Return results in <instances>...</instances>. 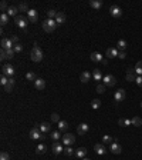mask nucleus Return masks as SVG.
Instances as JSON below:
<instances>
[{
    "mask_svg": "<svg viewBox=\"0 0 142 160\" xmlns=\"http://www.w3.org/2000/svg\"><path fill=\"white\" fill-rule=\"evenodd\" d=\"M30 59H31V62H34V63H38V62L43 60V50L37 46V43H34V47H33L31 52H30Z\"/></svg>",
    "mask_w": 142,
    "mask_h": 160,
    "instance_id": "1",
    "label": "nucleus"
},
{
    "mask_svg": "<svg viewBox=\"0 0 142 160\" xmlns=\"http://www.w3.org/2000/svg\"><path fill=\"white\" fill-rule=\"evenodd\" d=\"M57 27H58V26H57L55 20H53V19H46V20H43V30H44V32L53 33Z\"/></svg>",
    "mask_w": 142,
    "mask_h": 160,
    "instance_id": "2",
    "label": "nucleus"
},
{
    "mask_svg": "<svg viewBox=\"0 0 142 160\" xmlns=\"http://www.w3.org/2000/svg\"><path fill=\"white\" fill-rule=\"evenodd\" d=\"M14 23H16V26H17L18 29H26L27 26H29V19L24 17V16H21V15H18L17 17L14 19Z\"/></svg>",
    "mask_w": 142,
    "mask_h": 160,
    "instance_id": "3",
    "label": "nucleus"
},
{
    "mask_svg": "<svg viewBox=\"0 0 142 160\" xmlns=\"http://www.w3.org/2000/svg\"><path fill=\"white\" fill-rule=\"evenodd\" d=\"M102 85H105V86H108V87L115 86V85H117V79H115V76H112V74H106V76H104V79H102Z\"/></svg>",
    "mask_w": 142,
    "mask_h": 160,
    "instance_id": "4",
    "label": "nucleus"
},
{
    "mask_svg": "<svg viewBox=\"0 0 142 160\" xmlns=\"http://www.w3.org/2000/svg\"><path fill=\"white\" fill-rule=\"evenodd\" d=\"M1 74L10 79V77L14 74V67H13L12 64H4V66L1 67Z\"/></svg>",
    "mask_w": 142,
    "mask_h": 160,
    "instance_id": "5",
    "label": "nucleus"
},
{
    "mask_svg": "<svg viewBox=\"0 0 142 160\" xmlns=\"http://www.w3.org/2000/svg\"><path fill=\"white\" fill-rule=\"evenodd\" d=\"M75 142V136L74 134H71V133H66L64 136H63V144L67 147V146H71V144H74Z\"/></svg>",
    "mask_w": 142,
    "mask_h": 160,
    "instance_id": "6",
    "label": "nucleus"
},
{
    "mask_svg": "<svg viewBox=\"0 0 142 160\" xmlns=\"http://www.w3.org/2000/svg\"><path fill=\"white\" fill-rule=\"evenodd\" d=\"M109 13H111L112 17H121V16H122V9H121L119 6L114 4V6L109 7Z\"/></svg>",
    "mask_w": 142,
    "mask_h": 160,
    "instance_id": "7",
    "label": "nucleus"
},
{
    "mask_svg": "<svg viewBox=\"0 0 142 160\" xmlns=\"http://www.w3.org/2000/svg\"><path fill=\"white\" fill-rule=\"evenodd\" d=\"M30 137H31L33 140H38V139L43 137V133H41L40 127H33V129L30 130Z\"/></svg>",
    "mask_w": 142,
    "mask_h": 160,
    "instance_id": "8",
    "label": "nucleus"
},
{
    "mask_svg": "<svg viewBox=\"0 0 142 160\" xmlns=\"http://www.w3.org/2000/svg\"><path fill=\"white\" fill-rule=\"evenodd\" d=\"M0 44H1V49H4V50H9V49H13L14 47L13 42L10 39H7V37H3L1 42H0Z\"/></svg>",
    "mask_w": 142,
    "mask_h": 160,
    "instance_id": "9",
    "label": "nucleus"
},
{
    "mask_svg": "<svg viewBox=\"0 0 142 160\" xmlns=\"http://www.w3.org/2000/svg\"><path fill=\"white\" fill-rule=\"evenodd\" d=\"M109 150H111V153H114V154H121V153H122L121 144L117 143V142H114L112 144H109Z\"/></svg>",
    "mask_w": 142,
    "mask_h": 160,
    "instance_id": "10",
    "label": "nucleus"
},
{
    "mask_svg": "<svg viewBox=\"0 0 142 160\" xmlns=\"http://www.w3.org/2000/svg\"><path fill=\"white\" fill-rule=\"evenodd\" d=\"M114 100H115L117 103H121L122 100H125V90L124 89L117 90L115 94H114Z\"/></svg>",
    "mask_w": 142,
    "mask_h": 160,
    "instance_id": "11",
    "label": "nucleus"
},
{
    "mask_svg": "<svg viewBox=\"0 0 142 160\" xmlns=\"http://www.w3.org/2000/svg\"><path fill=\"white\" fill-rule=\"evenodd\" d=\"M89 130V126L87 123H81V125L77 126V133L80 134V136H84V134H87Z\"/></svg>",
    "mask_w": 142,
    "mask_h": 160,
    "instance_id": "12",
    "label": "nucleus"
},
{
    "mask_svg": "<svg viewBox=\"0 0 142 160\" xmlns=\"http://www.w3.org/2000/svg\"><path fill=\"white\" fill-rule=\"evenodd\" d=\"M51 150H53L54 154H60V153L64 152V144H63V143H58V142H54Z\"/></svg>",
    "mask_w": 142,
    "mask_h": 160,
    "instance_id": "13",
    "label": "nucleus"
},
{
    "mask_svg": "<svg viewBox=\"0 0 142 160\" xmlns=\"http://www.w3.org/2000/svg\"><path fill=\"white\" fill-rule=\"evenodd\" d=\"M94 150H95V153H97V154H100V156L105 154L106 152H108V149H106L102 143H101V144H100V143H97V144L94 146Z\"/></svg>",
    "mask_w": 142,
    "mask_h": 160,
    "instance_id": "14",
    "label": "nucleus"
},
{
    "mask_svg": "<svg viewBox=\"0 0 142 160\" xmlns=\"http://www.w3.org/2000/svg\"><path fill=\"white\" fill-rule=\"evenodd\" d=\"M27 19H29V21H30V23H36V21H37V19H38V13H37V10L30 9V10H29V13H27Z\"/></svg>",
    "mask_w": 142,
    "mask_h": 160,
    "instance_id": "15",
    "label": "nucleus"
},
{
    "mask_svg": "<svg viewBox=\"0 0 142 160\" xmlns=\"http://www.w3.org/2000/svg\"><path fill=\"white\" fill-rule=\"evenodd\" d=\"M89 59H91L94 63H100V62L104 60V59H102V54L100 53V52H92V53L89 54Z\"/></svg>",
    "mask_w": 142,
    "mask_h": 160,
    "instance_id": "16",
    "label": "nucleus"
},
{
    "mask_svg": "<svg viewBox=\"0 0 142 160\" xmlns=\"http://www.w3.org/2000/svg\"><path fill=\"white\" fill-rule=\"evenodd\" d=\"M7 15H9V17H17L18 16V7H16V6H10L9 7V10L6 12Z\"/></svg>",
    "mask_w": 142,
    "mask_h": 160,
    "instance_id": "17",
    "label": "nucleus"
},
{
    "mask_svg": "<svg viewBox=\"0 0 142 160\" xmlns=\"http://www.w3.org/2000/svg\"><path fill=\"white\" fill-rule=\"evenodd\" d=\"M105 56L108 57V59H114V57H118V50H117V49H114V47H109V49H106Z\"/></svg>",
    "mask_w": 142,
    "mask_h": 160,
    "instance_id": "18",
    "label": "nucleus"
},
{
    "mask_svg": "<svg viewBox=\"0 0 142 160\" xmlns=\"http://www.w3.org/2000/svg\"><path fill=\"white\" fill-rule=\"evenodd\" d=\"M75 156H77L78 159H84V157L87 156V149H85V147L77 149V150H75Z\"/></svg>",
    "mask_w": 142,
    "mask_h": 160,
    "instance_id": "19",
    "label": "nucleus"
},
{
    "mask_svg": "<svg viewBox=\"0 0 142 160\" xmlns=\"http://www.w3.org/2000/svg\"><path fill=\"white\" fill-rule=\"evenodd\" d=\"M14 83H16V80H14L13 77H10V79H9V82H7V85L4 86V91L10 93V91L13 90V87H14Z\"/></svg>",
    "mask_w": 142,
    "mask_h": 160,
    "instance_id": "20",
    "label": "nucleus"
},
{
    "mask_svg": "<svg viewBox=\"0 0 142 160\" xmlns=\"http://www.w3.org/2000/svg\"><path fill=\"white\" fill-rule=\"evenodd\" d=\"M55 23H57V26L64 24V23H66V15L61 13V12H58V15H57V17H55Z\"/></svg>",
    "mask_w": 142,
    "mask_h": 160,
    "instance_id": "21",
    "label": "nucleus"
},
{
    "mask_svg": "<svg viewBox=\"0 0 142 160\" xmlns=\"http://www.w3.org/2000/svg\"><path fill=\"white\" fill-rule=\"evenodd\" d=\"M34 87L37 90H43L44 87H46V80H43V79H40V77H38V79L34 82Z\"/></svg>",
    "mask_w": 142,
    "mask_h": 160,
    "instance_id": "22",
    "label": "nucleus"
},
{
    "mask_svg": "<svg viewBox=\"0 0 142 160\" xmlns=\"http://www.w3.org/2000/svg\"><path fill=\"white\" fill-rule=\"evenodd\" d=\"M89 79H91V73H89V71H83L81 76H80V80H81L83 83H88Z\"/></svg>",
    "mask_w": 142,
    "mask_h": 160,
    "instance_id": "23",
    "label": "nucleus"
},
{
    "mask_svg": "<svg viewBox=\"0 0 142 160\" xmlns=\"http://www.w3.org/2000/svg\"><path fill=\"white\" fill-rule=\"evenodd\" d=\"M40 130H41V133H47V132L51 130V125L48 122H44V123L40 125Z\"/></svg>",
    "mask_w": 142,
    "mask_h": 160,
    "instance_id": "24",
    "label": "nucleus"
},
{
    "mask_svg": "<svg viewBox=\"0 0 142 160\" xmlns=\"http://www.w3.org/2000/svg\"><path fill=\"white\" fill-rule=\"evenodd\" d=\"M89 6H91L92 9H101V7H102V1H101V0H91V1H89Z\"/></svg>",
    "mask_w": 142,
    "mask_h": 160,
    "instance_id": "25",
    "label": "nucleus"
},
{
    "mask_svg": "<svg viewBox=\"0 0 142 160\" xmlns=\"http://www.w3.org/2000/svg\"><path fill=\"white\" fill-rule=\"evenodd\" d=\"M92 77H94V80H97V82H100V80L104 79L102 74H101V71H100V69H95V70L92 71Z\"/></svg>",
    "mask_w": 142,
    "mask_h": 160,
    "instance_id": "26",
    "label": "nucleus"
},
{
    "mask_svg": "<svg viewBox=\"0 0 142 160\" xmlns=\"http://www.w3.org/2000/svg\"><path fill=\"white\" fill-rule=\"evenodd\" d=\"M68 129V123L64 122V120H60L58 122V132H66Z\"/></svg>",
    "mask_w": 142,
    "mask_h": 160,
    "instance_id": "27",
    "label": "nucleus"
},
{
    "mask_svg": "<svg viewBox=\"0 0 142 160\" xmlns=\"http://www.w3.org/2000/svg\"><path fill=\"white\" fill-rule=\"evenodd\" d=\"M46 150H47V146L41 143V144L37 146V150L36 152H37V154H43V153H46Z\"/></svg>",
    "mask_w": 142,
    "mask_h": 160,
    "instance_id": "28",
    "label": "nucleus"
},
{
    "mask_svg": "<svg viewBox=\"0 0 142 160\" xmlns=\"http://www.w3.org/2000/svg\"><path fill=\"white\" fill-rule=\"evenodd\" d=\"M0 23H1V26H4V24L9 23V15H7V13H1V16H0Z\"/></svg>",
    "mask_w": 142,
    "mask_h": 160,
    "instance_id": "29",
    "label": "nucleus"
},
{
    "mask_svg": "<svg viewBox=\"0 0 142 160\" xmlns=\"http://www.w3.org/2000/svg\"><path fill=\"white\" fill-rule=\"evenodd\" d=\"M117 47H118L121 52H125V49H126V42H125V40H118Z\"/></svg>",
    "mask_w": 142,
    "mask_h": 160,
    "instance_id": "30",
    "label": "nucleus"
},
{
    "mask_svg": "<svg viewBox=\"0 0 142 160\" xmlns=\"http://www.w3.org/2000/svg\"><path fill=\"white\" fill-rule=\"evenodd\" d=\"M26 79H27V80H30V82H36L38 77L36 76V73H33V71H29V73L26 74Z\"/></svg>",
    "mask_w": 142,
    "mask_h": 160,
    "instance_id": "31",
    "label": "nucleus"
},
{
    "mask_svg": "<svg viewBox=\"0 0 142 160\" xmlns=\"http://www.w3.org/2000/svg\"><path fill=\"white\" fill-rule=\"evenodd\" d=\"M131 122H132V126H135V127L142 126V119L141 117H134V119H131Z\"/></svg>",
    "mask_w": 142,
    "mask_h": 160,
    "instance_id": "32",
    "label": "nucleus"
},
{
    "mask_svg": "<svg viewBox=\"0 0 142 160\" xmlns=\"http://www.w3.org/2000/svg\"><path fill=\"white\" fill-rule=\"evenodd\" d=\"M64 153H66V156H72V154H75V150H74L71 146H67V147L64 149Z\"/></svg>",
    "mask_w": 142,
    "mask_h": 160,
    "instance_id": "33",
    "label": "nucleus"
},
{
    "mask_svg": "<svg viewBox=\"0 0 142 160\" xmlns=\"http://www.w3.org/2000/svg\"><path fill=\"white\" fill-rule=\"evenodd\" d=\"M57 15H58V12H55V10H48L47 12V19H53V20H55V17H57Z\"/></svg>",
    "mask_w": 142,
    "mask_h": 160,
    "instance_id": "34",
    "label": "nucleus"
},
{
    "mask_svg": "<svg viewBox=\"0 0 142 160\" xmlns=\"http://www.w3.org/2000/svg\"><path fill=\"white\" fill-rule=\"evenodd\" d=\"M135 71H137V74L142 76V60H139V62L135 64Z\"/></svg>",
    "mask_w": 142,
    "mask_h": 160,
    "instance_id": "35",
    "label": "nucleus"
},
{
    "mask_svg": "<svg viewBox=\"0 0 142 160\" xmlns=\"http://www.w3.org/2000/svg\"><path fill=\"white\" fill-rule=\"evenodd\" d=\"M17 7H18V12H27V13H29V10H30L29 6H27L26 3H20Z\"/></svg>",
    "mask_w": 142,
    "mask_h": 160,
    "instance_id": "36",
    "label": "nucleus"
},
{
    "mask_svg": "<svg viewBox=\"0 0 142 160\" xmlns=\"http://www.w3.org/2000/svg\"><path fill=\"white\" fill-rule=\"evenodd\" d=\"M102 142L106 143V144H112V143H114V139H112L109 134H105V136L102 137Z\"/></svg>",
    "mask_w": 142,
    "mask_h": 160,
    "instance_id": "37",
    "label": "nucleus"
},
{
    "mask_svg": "<svg viewBox=\"0 0 142 160\" xmlns=\"http://www.w3.org/2000/svg\"><path fill=\"white\" fill-rule=\"evenodd\" d=\"M100 106H101V102H100L98 99H94V100L91 102V107H92V109H100Z\"/></svg>",
    "mask_w": 142,
    "mask_h": 160,
    "instance_id": "38",
    "label": "nucleus"
},
{
    "mask_svg": "<svg viewBox=\"0 0 142 160\" xmlns=\"http://www.w3.org/2000/svg\"><path fill=\"white\" fill-rule=\"evenodd\" d=\"M105 85H101V83H98V86H97V91L100 93V94H102V93H105Z\"/></svg>",
    "mask_w": 142,
    "mask_h": 160,
    "instance_id": "39",
    "label": "nucleus"
},
{
    "mask_svg": "<svg viewBox=\"0 0 142 160\" xmlns=\"http://www.w3.org/2000/svg\"><path fill=\"white\" fill-rule=\"evenodd\" d=\"M137 73H126V82H134L137 77H135Z\"/></svg>",
    "mask_w": 142,
    "mask_h": 160,
    "instance_id": "40",
    "label": "nucleus"
},
{
    "mask_svg": "<svg viewBox=\"0 0 142 160\" xmlns=\"http://www.w3.org/2000/svg\"><path fill=\"white\" fill-rule=\"evenodd\" d=\"M0 9H1V12H3V13H6V12L9 10V7H7V3H6L4 0L0 3Z\"/></svg>",
    "mask_w": 142,
    "mask_h": 160,
    "instance_id": "41",
    "label": "nucleus"
},
{
    "mask_svg": "<svg viewBox=\"0 0 142 160\" xmlns=\"http://www.w3.org/2000/svg\"><path fill=\"white\" fill-rule=\"evenodd\" d=\"M6 53H7V59L10 60V59L14 57V53H16V52H14V49H9V50H6Z\"/></svg>",
    "mask_w": 142,
    "mask_h": 160,
    "instance_id": "42",
    "label": "nucleus"
},
{
    "mask_svg": "<svg viewBox=\"0 0 142 160\" xmlns=\"http://www.w3.org/2000/svg\"><path fill=\"white\" fill-rule=\"evenodd\" d=\"M50 137H51V139H53L54 142H57V140H58V139H60V132H57V130H55V132H53V133H51V136H50Z\"/></svg>",
    "mask_w": 142,
    "mask_h": 160,
    "instance_id": "43",
    "label": "nucleus"
},
{
    "mask_svg": "<svg viewBox=\"0 0 142 160\" xmlns=\"http://www.w3.org/2000/svg\"><path fill=\"white\" fill-rule=\"evenodd\" d=\"M0 160H10V154L7 152H1L0 154Z\"/></svg>",
    "mask_w": 142,
    "mask_h": 160,
    "instance_id": "44",
    "label": "nucleus"
},
{
    "mask_svg": "<svg viewBox=\"0 0 142 160\" xmlns=\"http://www.w3.org/2000/svg\"><path fill=\"white\" fill-rule=\"evenodd\" d=\"M7 82H9V77H6V76H3V74H1V77H0V83H1V86H3V87L7 85Z\"/></svg>",
    "mask_w": 142,
    "mask_h": 160,
    "instance_id": "45",
    "label": "nucleus"
},
{
    "mask_svg": "<svg viewBox=\"0 0 142 160\" xmlns=\"http://www.w3.org/2000/svg\"><path fill=\"white\" fill-rule=\"evenodd\" d=\"M51 122H53V123H58V122H60V116H58L57 113H53V114H51Z\"/></svg>",
    "mask_w": 142,
    "mask_h": 160,
    "instance_id": "46",
    "label": "nucleus"
},
{
    "mask_svg": "<svg viewBox=\"0 0 142 160\" xmlns=\"http://www.w3.org/2000/svg\"><path fill=\"white\" fill-rule=\"evenodd\" d=\"M0 59H1V62L7 59V53H6V50H4V49H1V52H0Z\"/></svg>",
    "mask_w": 142,
    "mask_h": 160,
    "instance_id": "47",
    "label": "nucleus"
},
{
    "mask_svg": "<svg viewBox=\"0 0 142 160\" xmlns=\"http://www.w3.org/2000/svg\"><path fill=\"white\" fill-rule=\"evenodd\" d=\"M13 49H14V52H16V53H18V52H21V50H23V46L18 43V44H14V47H13Z\"/></svg>",
    "mask_w": 142,
    "mask_h": 160,
    "instance_id": "48",
    "label": "nucleus"
},
{
    "mask_svg": "<svg viewBox=\"0 0 142 160\" xmlns=\"http://www.w3.org/2000/svg\"><path fill=\"white\" fill-rule=\"evenodd\" d=\"M135 82H137V85H138L139 87H142V76H138V77L135 79Z\"/></svg>",
    "mask_w": 142,
    "mask_h": 160,
    "instance_id": "49",
    "label": "nucleus"
},
{
    "mask_svg": "<svg viewBox=\"0 0 142 160\" xmlns=\"http://www.w3.org/2000/svg\"><path fill=\"white\" fill-rule=\"evenodd\" d=\"M10 40L13 42V44H18V39H17V36H12V37H10Z\"/></svg>",
    "mask_w": 142,
    "mask_h": 160,
    "instance_id": "50",
    "label": "nucleus"
},
{
    "mask_svg": "<svg viewBox=\"0 0 142 160\" xmlns=\"http://www.w3.org/2000/svg\"><path fill=\"white\" fill-rule=\"evenodd\" d=\"M131 125H132L131 119H124V127H126V126H131Z\"/></svg>",
    "mask_w": 142,
    "mask_h": 160,
    "instance_id": "51",
    "label": "nucleus"
},
{
    "mask_svg": "<svg viewBox=\"0 0 142 160\" xmlns=\"http://www.w3.org/2000/svg\"><path fill=\"white\" fill-rule=\"evenodd\" d=\"M118 57H119L121 60H124L125 57H126V53H125V52H119V53H118Z\"/></svg>",
    "mask_w": 142,
    "mask_h": 160,
    "instance_id": "52",
    "label": "nucleus"
},
{
    "mask_svg": "<svg viewBox=\"0 0 142 160\" xmlns=\"http://www.w3.org/2000/svg\"><path fill=\"white\" fill-rule=\"evenodd\" d=\"M126 73H137V71H135V69H134V67H128Z\"/></svg>",
    "mask_w": 142,
    "mask_h": 160,
    "instance_id": "53",
    "label": "nucleus"
},
{
    "mask_svg": "<svg viewBox=\"0 0 142 160\" xmlns=\"http://www.w3.org/2000/svg\"><path fill=\"white\" fill-rule=\"evenodd\" d=\"M81 160H89V159H87V157H84V159H81Z\"/></svg>",
    "mask_w": 142,
    "mask_h": 160,
    "instance_id": "54",
    "label": "nucleus"
},
{
    "mask_svg": "<svg viewBox=\"0 0 142 160\" xmlns=\"http://www.w3.org/2000/svg\"><path fill=\"white\" fill-rule=\"evenodd\" d=\"M141 107H142V102H141Z\"/></svg>",
    "mask_w": 142,
    "mask_h": 160,
    "instance_id": "55",
    "label": "nucleus"
}]
</instances>
